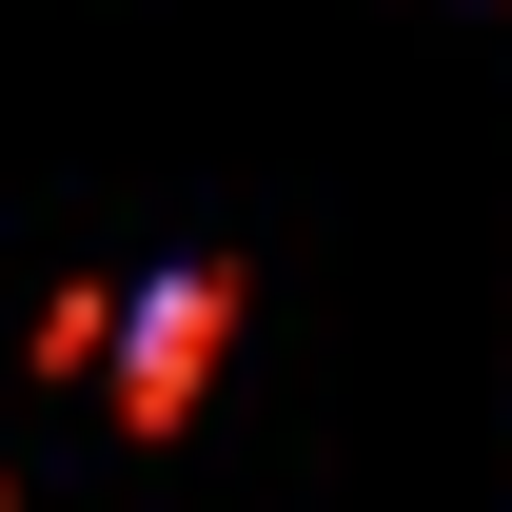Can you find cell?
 Here are the masks:
<instances>
[{
	"label": "cell",
	"mask_w": 512,
	"mask_h": 512,
	"mask_svg": "<svg viewBox=\"0 0 512 512\" xmlns=\"http://www.w3.org/2000/svg\"><path fill=\"white\" fill-rule=\"evenodd\" d=\"M217 335H237V276H158V296L119 316V355H99V375H119V414H138V434H178V414H197Z\"/></svg>",
	"instance_id": "6da1fadb"
},
{
	"label": "cell",
	"mask_w": 512,
	"mask_h": 512,
	"mask_svg": "<svg viewBox=\"0 0 512 512\" xmlns=\"http://www.w3.org/2000/svg\"><path fill=\"white\" fill-rule=\"evenodd\" d=\"M119 355V296H40V375H99Z\"/></svg>",
	"instance_id": "7a4b0ae2"
}]
</instances>
